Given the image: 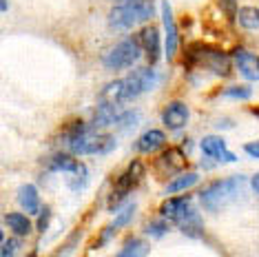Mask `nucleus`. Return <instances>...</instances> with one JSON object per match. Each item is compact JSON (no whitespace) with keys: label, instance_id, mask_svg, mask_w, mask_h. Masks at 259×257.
Returning a JSON list of instances; mask_svg holds the SVG:
<instances>
[{"label":"nucleus","instance_id":"obj_35","mask_svg":"<svg viewBox=\"0 0 259 257\" xmlns=\"http://www.w3.org/2000/svg\"><path fill=\"white\" fill-rule=\"evenodd\" d=\"M250 189H252V193H255V195L259 197V173H255L250 178Z\"/></svg>","mask_w":259,"mask_h":257},{"label":"nucleus","instance_id":"obj_32","mask_svg":"<svg viewBox=\"0 0 259 257\" xmlns=\"http://www.w3.org/2000/svg\"><path fill=\"white\" fill-rule=\"evenodd\" d=\"M138 120H140L138 111H126V113H120V118H117L115 126L120 128V131H128V128H133L135 124H138Z\"/></svg>","mask_w":259,"mask_h":257},{"label":"nucleus","instance_id":"obj_13","mask_svg":"<svg viewBox=\"0 0 259 257\" xmlns=\"http://www.w3.org/2000/svg\"><path fill=\"white\" fill-rule=\"evenodd\" d=\"M162 25H164V33H166V58L170 60L175 56V51H178L180 36H178V25H175L173 18V9H170L166 0L162 3Z\"/></svg>","mask_w":259,"mask_h":257},{"label":"nucleus","instance_id":"obj_23","mask_svg":"<svg viewBox=\"0 0 259 257\" xmlns=\"http://www.w3.org/2000/svg\"><path fill=\"white\" fill-rule=\"evenodd\" d=\"M87 184H89V168H87L84 162H78L75 171L67 175V186L73 193H80V191L87 189Z\"/></svg>","mask_w":259,"mask_h":257},{"label":"nucleus","instance_id":"obj_18","mask_svg":"<svg viewBox=\"0 0 259 257\" xmlns=\"http://www.w3.org/2000/svg\"><path fill=\"white\" fill-rule=\"evenodd\" d=\"M117 118H120V113H117L115 104L100 102L98 109H96V113H93V120H91V124H89V131H96L98 133L100 128H107L111 124H115Z\"/></svg>","mask_w":259,"mask_h":257},{"label":"nucleus","instance_id":"obj_37","mask_svg":"<svg viewBox=\"0 0 259 257\" xmlns=\"http://www.w3.org/2000/svg\"><path fill=\"white\" fill-rule=\"evenodd\" d=\"M5 239H7V237H5V231L0 229V246H3V242H5Z\"/></svg>","mask_w":259,"mask_h":257},{"label":"nucleus","instance_id":"obj_38","mask_svg":"<svg viewBox=\"0 0 259 257\" xmlns=\"http://www.w3.org/2000/svg\"><path fill=\"white\" fill-rule=\"evenodd\" d=\"M126 3H138V0H120V5H126Z\"/></svg>","mask_w":259,"mask_h":257},{"label":"nucleus","instance_id":"obj_21","mask_svg":"<svg viewBox=\"0 0 259 257\" xmlns=\"http://www.w3.org/2000/svg\"><path fill=\"white\" fill-rule=\"evenodd\" d=\"M149 253H151V244L144 237L131 235L124 239V244H122V248L117 250L115 257H149Z\"/></svg>","mask_w":259,"mask_h":257},{"label":"nucleus","instance_id":"obj_22","mask_svg":"<svg viewBox=\"0 0 259 257\" xmlns=\"http://www.w3.org/2000/svg\"><path fill=\"white\" fill-rule=\"evenodd\" d=\"M178 229H180L182 235H186V237H191V239H202L204 237V220H202V215H199V211H193L178 226Z\"/></svg>","mask_w":259,"mask_h":257},{"label":"nucleus","instance_id":"obj_27","mask_svg":"<svg viewBox=\"0 0 259 257\" xmlns=\"http://www.w3.org/2000/svg\"><path fill=\"white\" fill-rule=\"evenodd\" d=\"M135 211H138V204H135V202H128L126 206H122L120 211L115 213V218H113V226L117 231L126 229V226L133 222V218H135Z\"/></svg>","mask_w":259,"mask_h":257},{"label":"nucleus","instance_id":"obj_15","mask_svg":"<svg viewBox=\"0 0 259 257\" xmlns=\"http://www.w3.org/2000/svg\"><path fill=\"white\" fill-rule=\"evenodd\" d=\"M140 40H142V51L146 54L151 64H155L162 56V40H160V31L155 27H146L140 33Z\"/></svg>","mask_w":259,"mask_h":257},{"label":"nucleus","instance_id":"obj_20","mask_svg":"<svg viewBox=\"0 0 259 257\" xmlns=\"http://www.w3.org/2000/svg\"><path fill=\"white\" fill-rule=\"evenodd\" d=\"M78 157L71 155V153H64V151H60V153H54V155H49L45 160V164L47 168H49L51 173H73L75 171V166H78Z\"/></svg>","mask_w":259,"mask_h":257},{"label":"nucleus","instance_id":"obj_36","mask_svg":"<svg viewBox=\"0 0 259 257\" xmlns=\"http://www.w3.org/2000/svg\"><path fill=\"white\" fill-rule=\"evenodd\" d=\"M9 9V3L7 0H0V11H7Z\"/></svg>","mask_w":259,"mask_h":257},{"label":"nucleus","instance_id":"obj_19","mask_svg":"<svg viewBox=\"0 0 259 257\" xmlns=\"http://www.w3.org/2000/svg\"><path fill=\"white\" fill-rule=\"evenodd\" d=\"M18 204L27 215L40 213V193L36 184H22L18 189Z\"/></svg>","mask_w":259,"mask_h":257},{"label":"nucleus","instance_id":"obj_1","mask_svg":"<svg viewBox=\"0 0 259 257\" xmlns=\"http://www.w3.org/2000/svg\"><path fill=\"white\" fill-rule=\"evenodd\" d=\"M246 193V178L244 175H231V178H222L210 182L199 191V204L204 211L208 213H220L224 208L233 206L239 202Z\"/></svg>","mask_w":259,"mask_h":257},{"label":"nucleus","instance_id":"obj_3","mask_svg":"<svg viewBox=\"0 0 259 257\" xmlns=\"http://www.w3.org/2000/svg\"><path fill=\"white\" fill-rule=\"evenodd\" d=\"M142 56V47H140L138 38H126L115 47H111L107 54L102 56V64L111 71H120V69H128L135 64Z\"/></svg>","mask_w":259,"mask_h":257},{"label":"nucleus","instance_id":"obj_25","mask_svg":"<svg viewBox=\"0 0 259 257\" xmlns=\"http://www.w3.org/2000/svg\"><path fill=\"white\" fill-rule=\"evenodd\" d=\"M168 231H170V224L162 218H155L144 224V235L153 237V239H162L164 235H168Z\"/></svg>","mask_w":259,"mask_h":257},{"label":"nucleus","instance_id":"obj_10","mask_svg":"<svg viewBox=\"0 0 259 257\" xmlns=\"http://www.w3.org/2000/svg\"><path fill=\"white\" fill-rule=\"evenodd\" d=\"M144 175H146V166H144V162H142V160H133L131 164L126 166V171H124V173H120V175L115 178L113 189H120V191L133 193L135 186H138V184L144 180Z\"/></svg>","mask_w":259,"mask_h":257},{"label":"nucleus","instance_id":"obj_31","mask_svg":"<svg viewBox=\"0 0 259 257\" xmlns=\"http://www.w3.org/2000/svg\"><path fill=\"white\" fill-rule=\"evenodd\" d=\"M51 218H54V213H51V206H40V213H38V222H36V231L42 235V233L49 231L51 226Z\"/></svg>","mask_w":259,"mask_h":257},{"label":"nucleus","instance_id":"obj_24","mask_svg":"<svg viewBox=\"0 0 259 257\" xmlns=\"http://www.w3.org/2000/svg\"><path fill=\"white\" fill-rule=\"evenodd\" d=\"M122 93H124V82H122V80H115V82H109L102 89V93H100V100H102L104 104H115V107H117L120 102H124Z\"/></svg>","mask_w":259,"mask_h":257},{"label":"nucleus","instance_id":"obj_2","mask_svg":"<svg viewBox=\"0 0 259 257\" xmlns=\"http://www.w3.org/2000/svg\"><path fill=\"white\" fill-rule=\"evenodd\" d=\"M153 0H138V3L117 5L109 14V25L115 29H131L138 22H144L153 16Z\"/></svg>","mask_w":259,"mask_h":257},{"label":"nucleus","instance_id":"obj_26","mask_svg":"<svg viewBox=\"0 0 259 257\" xmlns=\"http://www.w3.org/2000/svg\"><path fill=\"white\" fill-rule=\"evenodd\" d=\"M237 20L244 29H259V9L257 7H239Z\"/></svg>","mask_w":259,"mask_h":257},{"label":"nucleus","instance_id":"obj_30","mask_svg":"<svg viewBox=\"0 0 259 257\" xmlns=\"http://www.w3.org/2000/svg\"><path fill=\"white\" fill-rule=\"evenodd\" d=\"M20 250H22V237L11 235L5 239L3 246H0V257H18Z\"/></svg>","mask_w":259,"mask_h":257},{"label":"nucleus","instance_id":"obj_34","mask_svg":"<svg viewBox=\"0 0 259 257\" xmlns=\"http://www.w3.org/2000/svg\"><path fill=\"white\" fill-rule=\"evenodd\" d=\"M244 151H246V153H248L250 157L259 160V140H255V142H246V144H244Z\"/></svg>","mask_w":259,"mask_h":257},{"label":"nucleus","instance_id":"obj_8","mask_svg":"<svg viewBox=\"0 0 259 257\" xmlns=\"http://www.w3.org/2000/svg\"><path fill=\"white\" fill-rule=\"evenodd\" d=\"M199 149L206 157H210L217 164H235L237 162V155L233 153L231 149L226 147V140L222 136H206L199 140Z\"/></svg>","mask_w":259,"mask_h":257},{"label":"nucleus","instance_id":"obj_6","mask_svg":"<svg viewBox=\"0 0 259 257\" xmlns=\"http://www.w3.org/2000/svg\"><path fill=\"white\" fill-rule=\"evenodd\" d=\"M191 58L197 60L199 64H204L206 69H210L217 75H228L231 73V60L228 56L220 49L213 47H204V45H193L191 47Z\"/></svg>","mask_w":259,"mask_h":257},{"label":"nucleus","instance_id":"obj_5","mask_svg":"<svg viewBox=\"0 0 259 257\" xmlns=\"http://www.w3.org/2000/svg\"><path fill=\"white\" fill-rule=\"evenodd\" d=\"M122 82H124V93H122V98H124V102H128V100H133V98L146 93V91L155 89V84L160 82V75H157L155 69H151V67H140V69H135V71L128 73Z\"/></svg>","mask_w":259,"mask_h":257},{"label":"nucleus","instance_id":"obj_17","mask_svg":"<svg viewBox=\"0 0 259 257\" xmlns=\"http://www.w3.org/2000/svg\"><path fill=\"white\" fill-rule=\"evenodd\" d=\"M197 184H199V173L182 171L164 184V193H168V195H178V193H186L188 189H193V186H197Z\"/></svg>","mask_w":259,"mask_h":257},{"label":"nucleus","instance_id":"obj_9","mask_svg":"<svg viewBox=\"0 0 259 257\" xmlns=\"http://www.w3.org/2000/svg\"><path fill=\"white\" fill-rule=\"evenodd\" d=\"M186 166V153L182 149H166L155 157V171L168 178H175L178 173L184 171Z\"/></svg>","mask_w":259,"mask_h":257},{"label":"nucleus","instance_id":"obj_7","mask_svg":"<svg viewBox=\"0 0 259 257\" xmlns=\"http://www.w3.org/2000/svg\"><path fill=\"white\" fill-rule=\"evenodd\" d=\"M193 211H197L193 206L191 195H168L166 200L160 204V218L166 220L168 224H182Z\"/></svg>","mask_w":259,"mask_h":257},{"label":"nucleus","instance_id":"obj_29","mask_svg":"<svg viewBox=\"0 0 259 257\" xmlns=\"http://www.w3.org/2000/svg\"><path fill=\"white\" fill-rule=\"evenodd\" d=\"M80 237H82V231H73L71 235H69L67 239H64V244L60 248L54 253V257H71L75 253V248H78V242H80Z\"/></svg>","mask_w":259,"mask_h":257},{"label":"nucleus","instance_id":"obj_4","mask_svg":"<svg viewBox=\"0 0 259 257\" xmlns=\"http://www.w3.org/2000/svg\"><path fill=\"white\" fill-rule=\"evenodd\" d=\"M71 155H109L117 147L115 138L109 133H84L67 144Z\"/></svg>","mask_w":259,"mask_h":257},{"label":"nucleus","instance_id":"obj_33","mask_svg":"<svg viewBox=\"0 0 259 257\" xmlns=\"http://www.w3.org/2000/svg\"><path fill=\"white\" fill-rule=\"evenodd\" d=\"M224 96L237 98V100H248V98L252 96V89L250 87H244V84H235V87H228V89L224 91Z\"/></svg>","mask_w":259,"mask_h":257},{"label":"nucleus","instance_id":"obj_16","mask_svg":"<svg viewBox=\"0 0 259 257\" xmlns=\"http://www.w3.org/2000/svg\"><path fill=\"white\" fill-rule=\"evenodd\" d=\"M5 226L14 233L16 237H29L33 231H36V226H33V222L29 220L27 213H20V211H11L5 215Z\"/></svg>","mask_w":259,"mask_h":257},{"label":"nucleus","instance_id":"obj_14","mask_svg":"<svg viewBox=\"0 0 259 257\" xmlns=\"http://www.w3.org/2000/svg\"><path fill=\"white\" fill-rule=\"evenodd\" d=\"M233 60L246 80H259V56L239 47V49H233Z\"/></svg>","mask_w":259,"mask_h":257},{"label":"nucleus","instance_id":"obj_12","mask_svg":"<svg viewBox=\"0 0 259 257\" xmlns=\"http://www.w3.org/2000/svg\"><path fill=\"white\" fill-rule=\"evenodd\" d=\"M164 147H166V133L160 131V128H149V131H144L142 136L135 140V151L142 155L157 153Z\"/></svg>","mask_w":259,"mask_h":257},{"label":"nucleus","instance_id":"obj_28","mask_svg":"<svg viewBox=\"0 0 259 257\" xmlns=\"http://www.w3.org/2000/svg\"><path fill=\"white\" fill-rule=\"evenodd\" d=\"M115 235H117V229H115L113 224L104 226V229L98 233V237L91 242V246H89V248H91V250H102L104 246H107V244L113 242V237H115Z\"/></svg>","mask_w":259,"mask_h":257},{"label":"nucleus","instance_id":"obj_11","mask_svg":"<svg viewBox=\"0 0 259 257\" xmlns=\"http://www.w3.org/2000/svg\"><path fill=\"white\" fill-rule=\"evenodd\" d=\"M188 118H191L188 104L180 102V100L166 104V109L162 111V122H164L166 128H170V131H180V128H184Z\"/></svg>","mask_w":259,"mask_h":257}]
</instances>
